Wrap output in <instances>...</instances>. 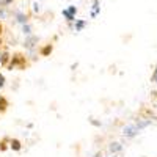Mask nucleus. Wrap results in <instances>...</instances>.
I'll use <instances>...</instances> for the list:
<instances>
[{"instance_id": "obj_9", "label": "nucleus", "mask_w": 157, "mask_h": 157, "mask_svg": "<svg viewBox=\"0 0 157 157\" xmlns=\"http://www.w3.org/2000/svg\"><path fill=\"white\" fill-rule=\"evenodd\" d=\"M52 50H54V46L49 43V44H46V46H43L41 49H39V55L41 57H49L52 54Z\"/></svg>"}, {"instance_id": "obj_4", "label": "nucleus", "mask_w": 157, "mask_h": 157, "mask_svg": "<svg viewBox=\"0 0 157 157\" xmlns=\"http://www.w3.org/2000/svg\"><path fill=\"white\" fill-rule=\"evenodd\" d=\"M38 41H39V38L36 36V35H29V36H25V41H24V47L27 49L29 52H35V47H36V44H38Z\"/></svg>"}, {"instance_id": "obj_5", "label": "nucleus", "mask_w": 157, "mask_h": 157, "mask_svg": "<svg viewBox=\"0 0 157 157\" xmlns=\"http://www.w3.org/2000/svg\"><path fill=\"white\" fill-rule=\"evenodd\" d=\"M13 16H14V22L19 24V25H24V24L29 22V16L25 14L24 11H14V13H13Z\"/></svg>"}, {"instance_id": "obj_12", "label": "nucleus", "mask_w": 157, "mask_h": 157, "mask_svg": "<svg viewBox=\"0 0 157 157\" xmlns=\"http://www.w3.org/2000/svg\"><path fill=\"white\" fill-rule=\"evenodd\" d=\"M99 0H94L93 2V6H91V17H96L99 13H101V6H99Z\"/></svg>"}, {"instance_id": "obj_7", "label": "nucleus", "mask_w": 157, "mask_h": 157, "mask_svg": "<svg viewBox=\"0 0 157 157\" xmlns=\"http://www.w3.org/2000/svg\"><path fill=\"white\" fill-rule=\"evenodd\" d=\"M85 27H86V21H85V19H75L74 24H72V30L77 32V33L82 32Z\"/></svg>"}, {"instance_id": "obj_17", "label": "nucleus", "mask_w": 157, "mask_h": 157, "mask_svg": "<svg viewBox=\"0 0 157 157\" xmlns=\"http://www.w3.org/2000/svg\"><path fill=\"white\" fill-rule=\"evenodd\" d=\"M6 85V80H5V75L3 74H0V90H3Z\"/></svg>"}, {"instance_id": "obj_11", "label": "nucleus", "mask_w": 157, "mask_h": 157, "mask_svg": "<svg viewBox=\"0 0 157 157\" xmlns=\"http://www.w3.org/2000/svg\"><path fill=\"white\" fill-rule=\"evenodd\" d=\"M10 58H11V55L8 54L6 50H2V52H0V64H2V66H6L8 61H10Z\"/></svg>"}, {"instance_id": "obj_15", "label": "nucleus", "mask_w": 157, "mask_h": 157, "mask_svg": "<svg viewBox=\"0 0 157 157\" xmlns=\"http://www.w3.org/2000/svg\"><path fill=\"white\" fill-rule=\"evenodd\" d=\"M6 17H8V10H6V6H0V21L6 19Z\"/></svg>"}, {"instance_id": "obj_22", "label": "nucleus", "mask_w": 157, "mask_h": 157, "mask_svg": "<svg viewBox=\"0 0 157 157\" xmlns=\"http://www.w3.org/2000/svg\"><path fill=\"white\" fill-rule=\"evenodd\" d=\"M93 157H104V155H102V152H96Z\"/></svg>"}, {"instance_id": "obj_18", "label": "nucleus", "mask_w": 157, "mask_h": 157, "mask_svg": "<svg viewBox=\"0 0 157 157\" xmlns=\"http://www.w3.org/2000/svg\"><path fill=\"white\" fill-rule=\"evenodd\" d=\"M151 80L157 85V66H155V69H154V72H152V77H151Z\"/></svg>"}, {"instance_id": "obj_20", "label": "nucleus", "mask_w": 157, "mask_h": 157, "mask_svg": "<svg viewBox=\"0 0 157 157\" xmlns=\"http://www.w3.org/2000/svg\"><path fill=\"white\" fill-rule=\"evenodd\" d=\"M33 11L39 13V11H41V5H39V3H33Z\"/></svg>"}, {"instance_id": "obj_14", "label": "nucleus", "mask_w": 157, "mask_h": 157, "mask_svg": "<svg viewBox=\"0 0 157 157\" xmlns=\"http://www.w3.org/2000/svg\"><path fill=\"white\" fill-rule=\"evenodd\" d=\"M22 33H24L25 36H29V35H32V33H33V29H32V25H30L29 22L22 25Z\"/></svg>"}, {"instance_id": "obj_6", "label": "nucleus", "mask_w": 157, "mask_h": 157, "mask_svg": "<svg viewBox=\"0 0 157 157\" xmlns=\"http://www.w3.org/2000/svg\"><path fill=\"white\" fill-rule=\"evenodd\" d=\"M123 151V145L120 141H112L109 143V152L110 154H120Z\"/></svg>"}, {"instance_id": "obj_3", "label": "nucleus", "mask_w": 157, "mask_h": 157, "mask_svg": "<svg viewBox=\"0 0 157 157\" xmlns=\"http://www.w3.org/2000/svg\"><path fill=\"white\" fill-rule=\"evenodd\" d=\"M77 6L75 5H69L68 8H64L63 11H61V16L66 19V22H68V25H69V29H72V24H74V21H75V14H77Z\"/></svg>"}, {"instance_id": "obj_16", "label": "nucleus", "mask_w": 157, "mask_h": 157, "mask_svg": "<svg viewBox=\"0 0 157 157\" xmlns=\"http://www.w3.org/2000/svg\"><path fill=\"white\" fill-rule=\"evenodd\" d=\"M13 2H14V0H0V6H6L8 8Z\"/></svg>"}, {"instance_id": "obj_23", "label": "nucleus", "mask_w": 157, "mask_h": 157, "mask_svg": "<svg viewBox=\"0 0 157 157\" xmlns=\"http://www.w3.org/2000/svg\"><path fill=\"white\" fill-rule=\"evenodd\" d=\"M112 157H120V155H118V154H112Z\"/></svg>"}, {"instance_id": "obj_8", "label": "nucleus", "mask_w": 157, "mask_h": 157, "mask_svg": "<svg viewBox=\"0 0 157 157\" xmlns=\"http://www.w3.org/2000/svg\"><path fill=\"white\" fill-rule=\"evenodd\" d=\"M135 124H137V127H138L140 130H143V129H146L148 126L152 124V120H151V118H141V120H138Z\"/></svg>"}, {"instance_id": "obj_13", "label": "nucleus", "mask_w": 157, "mask_h": 157, "mask_svg": "<svg viewBox=\"0 0 157 157\" xmlns=\"http://www.w3.org/2000/svg\"><path fill=\"white\" fill-rule=\"evenodd\" d=\"M8 107H10V104H8L6 98L0 96V113H5V112L8 110Z\"/></svg>"}, {"instance_id": "obj_2", "label": "nucleus", "mask_w": 157, "mask_h": 157, "mask_svg": "<svg viewBox=\"0 0 157 157\" xmlns=\"http://www.w3.org/2000/svg\"><path fill=\"white\" fill-rule=\"evenodd\" d=\"M140 132H141V130L137 127V124H135V123L126 124V126H123V129H121V135H123L124 138H129V140L135 138Z\"/></svg>"}, {"instance_id": "obj_21", "label": "nucleus", "mask_w": 157, "mask_h": 157, "mask_svg": "<svg viewBox=\"0 0 157 157\" xmlns=\"http://www.w3.org/2000/svg\"><path fill=\"white\" fill-rule=\"evenodd\" d=\"M3 35V24H2V21H0V36Z\"/></svg>"}, {"instance_id": "obj_19", "label": "nucleus", "mask_w": 157, "mask_h": 157, "mask_svg": "<svg viewBox=\"0 0 157 157\" xmlns=\"http://www.w3.org/2000/svg\"><path fill=\"white\" fill-rule=\"evenodd\" d=\"M6 141L8 140H3V141H0V149H2V151H5L8 146H6Z\"/></svg>"}, {"instance_id": "obj_10", "label": "nucleus", "mask_w": 157, "mask_h": 157, "mask_svg": "<svg viewBox=\"0 0 157 157\" xmlns=\"http://www.w3.org/2000/svg\"><path fill=\"white\" fill-rule=\"evenodd\" d=\"M10 148H11L13 151H21V149H22V143H21V140H17V138H11V140H10Z\"/></svg>"}, {"instance_id": "obj_1", "label": "nucleus", "mask_w": 157, "mask_h": 157, "mask_svg": "<svg viewBox=\"0 0 157 157\" xmlns=\"http://www.w3.org/2000/svg\"><path fill=\"white\" fill-rule=\"evenodd\" d=\"M6 66L13 71V69H25L27 68V57L22 55V54H16V55H13L8 61Z\"/></svg>"}]
</instances>
